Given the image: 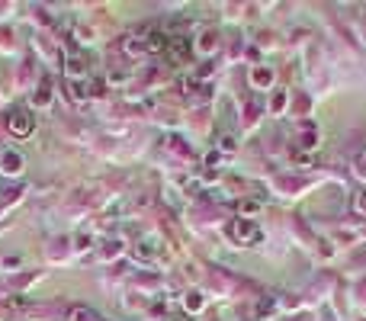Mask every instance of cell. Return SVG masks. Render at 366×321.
Returning a JSON list of instances; mask_svg holds the SVG:
<instances>
[{
  "label": "cell",
  "mask_w": 366,
  "mask_h": 321,
  "mask_svg": "<svg viewBox=\"0 0 366 321\" xmlns=\"http://www.w3.org/2000/svg\"><path fill=\"white\" fill-rule=\"evenodd\" d=\"M0 170H3V174H19V170H23V158H19L16 151H3L0 154Z\"/></svg>",
  "instance_id": "obj_2"
},
{
  "label": "cell",
  "mask_w": 366,
  "mask_h": 321,
  "mask_svg": "<svg viewBox=\"0 0 366 321\" xmlns=\"http://www.w3.org/2000/svg\"><path fill=\"white\" fill-rule=\"evenodd\" d=\"M10 128H13L16 135H29V132H32V116L23 113V109H16V113L10 116Z\"/></svg>",
  "instance_id": "obj_1"
},
{
  "label": "cell",
  "mask_w": 366,
  "mask_h": 321,
  "mask_svg": "<svg viewBox=\"0 0 366 321\" xmlns=\"http://www.w3.org/2000/svg\"><path fill=\"white\" fill-rule=\"evenodd\" d=\"M71 321H97V315H93V312H84V309H74Z\"/></svg>",
  "instance_id": "obj_3"
}]
</instances>
